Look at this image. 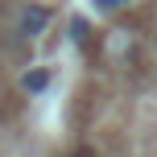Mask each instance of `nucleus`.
Returning <instances> with one entry per match:
<instances>
[{
    "label": "nucleus",
    "mask_w": 157,
    "mask_h": 157,
    "mask_svg": "<svg viewBox=\"0 0 157 157\" xmlns=\"http://www.w3.org/2000/svg\"><path fill=\"white\" fill-rule=\"evenodd\" d=\"M46 29H50V8L46 4H25L21 13H17V37L37 41Z\"/></svg>",
    "instance_id": "1"
},
{
    "label": "nucleus",
    "mask_w": 157,
    "mask_h": 157,
    "mask_svg": "<svg viewBox=\"0 0 157 157\" xmlns=\"http://www.w3.org/2000/svg\"><path fill=\"white\" fill-rule=\"evenodd\" d=\"M46 83H50V75H46V71H29V75L21 78V87H25V91H29V95L46 91Z\"/></svg>",
    "instance_id": "2"
},
{
    "label": "nucleus",
    "mask_w": 157,
    "mask_h": 157,
    "mask_svg": "<svg viewBox=\"0 0 157 157\" xmlns=\"http://www.w3.org/2000/svg\"><path fill=\"white\" fill-rule=\"evenodd\" d=\"M71 37H75V41H87V21H83V17L71 21Z\"/></svg>",
    "instance_id": "3"
},
{
    "label": "nucleus",
    "mask_w": 157,
    "mask_h": 157,
    "mask_svg": "<svg viewBox=\"0 0 157 157\" xmlns=\"http://www.w3.org/2000/svg\"><path fill=\"white\" fill-rule=\"evenodd\" d=\"M95 8L99 13H116V8H124V0H95Z\"/></svg>",
    "instance_id": "4"
},
{
    "label": "nucleus",
    "mask_w": 157,
    "mask_h": 157,
    "mask_svg": "<svg viewBox=\"0 0 157 157\" xmlns=\"http://www.w3.org/2000/svg\"><path fill=\"white\" fill-rule=\"evenodd\" d=\"M66 157H95L91 149H75V153H66Z\"/></svg>",
    "instance_id": "5"
}]
</instances>
